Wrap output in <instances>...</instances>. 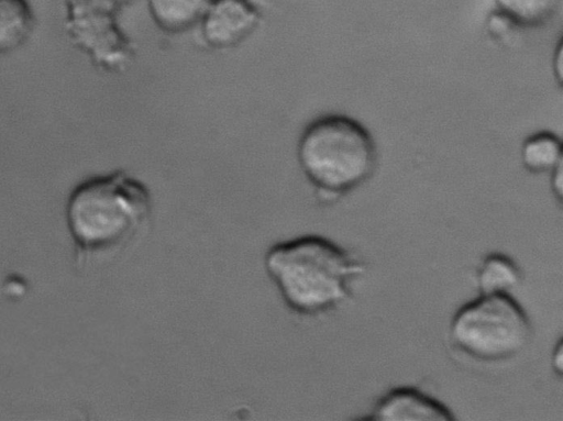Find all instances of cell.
<instances>
[{"instance_id":"obj_1","label":"cell","mask_w":563,"mask_h":421,"mask_svg":"<svg viewBox=\"0 0 563 421\" xmlns=\"http://www.w3.org/2000/svg\"><path fill=\"white\" fill-rule=\"evenodd\" d=\"M264 267L287 307L305 315L344 302L351 282L364 270L345 250L319 235L276 243L267 250Z\"/></svg>"},{"instance_id":"obj_2","label":"cell","mask_w":563,"mask_h":421,"mask_svg":"<svg viewBox=\"0 0 563 421\" xmlns=\"http://www.w3.org/2000/svg\"><path fill=\"white\" fill-rule=\"evenodd\" d=\"M152 211L151 193L123 170L78 184L66 203V223L77 256L103 251L131 239Z\"/></svg>"},{"instance_id":"obj_3","label":"cell","mask_w":563,"mask_h":421,"mask_svg":"<svg viewBox=\"0 0 563 421\" xmlns=\"http://www.w3.org/2000/svg\"><path fill=\"white\" fill-rule=\"evenodd\" d=\"M297 158L316 189L343 195L372 177L377 149L362 123L345 115L328 114L305 128L298 140Z\"/></svg>"},{"instance_id":"obj_4","label":"cell","mask_w":563,"mask_h":421,"mask_svg":"<svg viewBox=\"0 0 563 421\" xmlns=\"http://www.w3.org/2000/svg\"><path fill=\"white\" fill-rule=\"evenodd\" d=\"M450 336L468 356L498 362L518 355L528 346L532 326L523 308L508 292L488 293L455 312Z\"/></svg>"},{"instance_id":"obj_5","label":"cell","mask_w":563,"mask_h":421,"mask_svg":"<svg viewBox=\"0 0 563 421\" xmlns=\"http://www.w3.org/2000/svg\"><path fill=\"white\" fill-rule=\"evenodd\" d=\"M136 0H65V31L91 64L106 73L125 70L134 46L122 30L121 12Z\"/></svg>"},{"instance_id":"obj_6","label":"cell","mask_w":563,"mask_h":421,"mask_svg":"<svg viewBox=\"0 0 563 421\" xmlns=\"http://www.w3.org/2000/svg\"><path fill=\"white\" fill-rule=\"evenodd\" d=\"M261 21L262 11L253 0H211L198 25L208 46L228 49L251 36Z\"/></svg>"},{"instance_id":"obj_7","label":"cell","mask_w":563,"mask_h":421,"mask_svg":"<svg viewBox=\"0 0 563 421\" xmlns=\"http://www.w3.org/2000/svg\"><path fill=\"white\" fill-rule=\"evenodd\" d=\"M369 421H453V412L438 399L412 387L386 392L375 405Z\"/></svg>"},{"instance_id":"obj_8","label":"cell","mask_w":563,"mask_h":421,"mask_svg":"<svg viewBox=\"0 0 563 421\" xmlns=\"http://www.w3.org/2000/svg\"><path fill=\"white\" fill-rule=\"evenodd\" d=\"M211 0H146L153 22L164 32L183 33L199 24Z\"/></svg>"},{"instance_id":"obj_9","label":"cell","mask_w":563,"mask_h":421,"mask_svg":"<svg viewBox=\"0 0 563 421\" xmlns=\"http://www.w3.org/2000/svg\"><path fill=\"white\" fill-rule=\"evenodd\" d=\"M34 26L35 15L27 0H0V55L24 45Z\"/></svg>"},{"instance_id":"obj_10","label":"cell","mask_w":563,"mask_h":421,"mask_svg":"<svg viewBox=\"0 0 563 421\" xmlns=\"http://www.w3.org/2000/svg\"><path fill=\"white\" fill-rule=\"evenodd\" d=\"M521 279L517 264L500 253L487 255L478 269L477 284L481 295L508 292Z\"/></svg>"},{"instance_id":"obj_11","label":"cell","mask_w":563,"mask_h":421,"mask_svg":"<svg viewBox=\"0 0 563 421\" xmlns=\"http://www.w3.org/2000/svg\"><path fill=\"white\" fill-rule=\"evenodd\" d=\"M562 142L552 132L542 131L528 136L521 147L523 167L532 174L551 171L562 163Z\"/></svg>"},{"instance_id":"obj_12","label":"cell","mask_w":563,"mask_h":421,"mask_svg":"<svg viewBox=\"0 0 563 421\" xmlns=\"http://www.w3.org/2000/svg\"><path fill=\"white\" fill-rule=\"evenodd\" d=\"M497 10L520 27H541L558 14L561 0H495Z\"/></svg>"},{"instance_id":"obj_13","label":"cell","mask_w":563,"mask_h":421,"mask_svg":"<svg viewBox=\"0 0 563 421\" xmlns=\"http://www.w3.org/2000/svg\"><path fill=\"white\" fill-rule=\"evenodd\" d=\"M515 27L516 24L499 10H494L486 19V31L496 41L507 38Z\"/></svg>"},{"instance_id":"obj_14","label":"cell","mask_w":563,"mask_h":421,"mask_svg":"<svg viewBox=\"0 0 563 421\" xmlns=\"http://www.w3.org/2000/svg\"><path fill=\"white\" fill-rule=\"evenodd\" d=\"M551 188L554 197L561 202L563 198V181H562V163L556 165L552 170Z\"/></svg>"},{"instance_id":"obj_15","label":"cell","mask_w":563,"mask_h":421,"mask_svg":"<svg viewBox=\"0 0 563 421\" xmlns=\"http://www.w3.org/2000/svg\"><path fill=\"white\" fill-rule=\"evenodd\" d=\"M552 368L554 370V373H556L559 376H561L563 374V345H562V340H560L554 350H553V354H552Z\"/></svg>"},{"instance_id":"obj_16","label":"cell","mask_w":563,"mask_h":421,"mask_svg":"<svg viewBox=\"0 0 563 421\" xmlns=\"http://www.w3.org/2000/svg\"><path fill=\"white\" fill-rule=\"evenodd\" d=\"M553 71L560 84H562V43L560 42L554 51Z\"/></svg>"}]
</instances>
